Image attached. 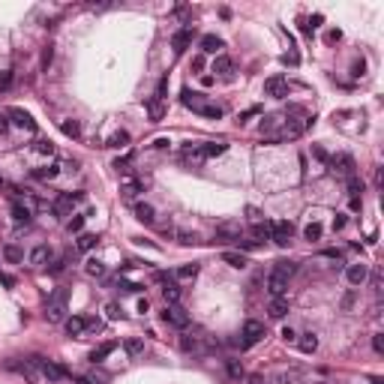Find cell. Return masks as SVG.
Returning a JSON list of instances; mask_svg holds the SVG:
<instances>
[{
	"instance_id": "1",
	"label": "cell",
	"mask_w": 384,
	"mask_h": 384,
	"mask_svg": "<svg viewBox=\"0 0 384 384\" xmlns=\"http://www.w3.org/2000/svg\"><path fill=\"white\" fill-rule=\"evenodd\" d=\"M45 318L51 324H60L66 321V288H57L51 297H48V306H45Z\"/></svg>"
},
{
	"instance_id": "2",
	"label": "cell",
	"mask_w": 384,
	"mask_h": 384,
	"mask_svg": "<svg viewBox=\"0 0 384 384\" xmlns=\"http://www.w3.org/2000/svg\"><path fill=\"white\" fill-rule=\"evenodd\" d=\"M162 321L171 324V327H177V330H186V327H189V312L183 309L180 303H168L165 312H162Z\"/></svg>"
},
{
	"instance_id": "3",
	"label": "cell",
	"mask_w": 384,
	"mask_h": 384,
	"mask_svg": "<svg viewBox=\"0 0 384 384\" xmlns=\"http://www.w3.org/2000/svg\"><path fill=\"white\" fill-rule=\"evenodd\" d=\"M240 348H252V345H258L261 339H264V324L261 321H255V318H249L246 324H243V330H240Z\"/></svg>"
},
{
	"instance_id": "4",
	"label": "cell",
	"mask_w": 384,
	"mask_h": 384,
	"mask_svg": "<svg viewBox=\"0 0 384 384\" xmlns=\"http://www.w3.org/2000/svg\"><path fill=\"white\" fill-rule=\"evenodd\" d=\"M36 360H39V369H42V375H45L48 384H63V381L69 378V369H66V366H57V363H51V360H45V357H36Z\"/></svg>"
},
{
	"instance_id": "5",
	"label": "cell",
	"mask_w": 384,
	"mask_h": 384,
	"mask_svg": "<svg viewBox=\"0 0 384 384\" xmlns=\"http://www.w3.org/2000/svg\"><path fill=\"white\" fill-rule=\"evenodd\" d=\"M81 198H84V192H63V195L51 204V210H54L57 216H66V213L72 210V204H78Z\"/></svg>"
},
{
	"instance_id": "6",
	"label": "cell",
	"mask_w": 384,
	"mask_h": 384,
	"mask_svg": "<svg viewBox=\"0 0 384 384\" xmlns=\"http://www.w3.org/2000/svg\"><path fill=\"white\" fill-rule=\"evenodd\" d=\"M264 93L273 96V99H285L288 96V81L282 78V75H270V78L264 81Z\"/></svg>"
},
{
	"instance_id": "7",
	"label": "cell",
	"mask_w": 384,
	"mask_h": 384,
	"mask_svg": "<svg viewBox=\"0 0 384 384\" xmlns=\"http://www.w3.org/2000/svg\"><path fill=\"white\" fill-rule=\"evenodd\" d=\"M264 288H267V294H270V297H285V288H288V279H285L282 273H276V270H270V273H267V282H264Z\"/></svg>"
},
{
	"instance_id": "8",
	"label": "cell",
	"mask_w": 384,
	"mask_h": 384,
	"mask_svg": "<svg viewBox=\"0 0 384 384\" xmlns=\"http://www.w3.org/2000/svg\"><path fill=\"white\" fill-rule=\"evenodd\" d=\"M6 117H9V123L21 126V129H27V132H36V120L30 117L27 111H21V108H9V111H6Z\"/></svg>"
},
{
	"instance_id": "9",
	"label": "cell",
	"mask_w": 384,
	"mask_h": 384,
	"mask_svg": "<svg viewBox=\"0 0 384 384\" xmlns=\"http://www.w3.org/2000/svg\"><path fill=\"white\" fill-rule=\"evenodd\" d=\"M291 231H294V225H291V222H285V219H279V222H273V234H270V240H273L276 246H288Z\"/></svg>"
},
{
	"instance_id": "10",
	"label": "cell",
	"mask_w": 384,
	"mask_h": 384,
	"mask_svg": "<svg viewBox=\"0 0 384 384\" xmlns=\"http://www.w3.org/2000/svg\"><path fill=\"white\" fill-rule=\"evenodd\" d=\"M366 276H369V267L366 264H348L345 267V279H348V285H363L366 282Z\"/></svg>"
},
{
	"instance_id": "11",
	"label": "cell",
	"mask_w": 384,
	"mask_h": 384,
	"mask_svg": "<svg viewBox=\"0 0 384 384\" xmlns=\"http://www.w3.org/2000/svg\"><path fill=\"white\" fill-rule=\"evenodd\" d=\"M189 42H192V30H189V27H180V30L171 36V48H174V54L180 57V54L189 48Z\"/></svg>"
},
{
	"instance_id": "12",
	"label": "cell",
	"mask_w": 384,
	"mask_h": 384,
	"mask_svg": "<svg viewBox=\"0 0 384 384\" xmlns=\"http://www.w3.org/2000/svg\"><path fill=\"white\" fill-rule=\"evenodd\" d=\"M222 48H225V42L219 39L216 33H204V36H201V51H204V54L219 57V51H222Z\"/></svg>"
},
{
	"instance_id": "13",
	"label": "cell",
	"mask_w": 384,
	"mask_h": 384,
	"mask_svg": "<svg viewBox=\"0 0 384 384\" xmlns=\"http://www.w3.org/2000/svg\"><path fill=\"white\" fill-rule=\"evenodd\" d=\"M141 192H144V180H138V177L120 183V195H123V198H138Z\"/></svg>"
},
{
	"instance_id": "14",
	"label": "cell",
	"mask_w": 384,
	"mask_h": 384,
	"mask_svg": "<svg viewBox=\"0 0 384 384\" xmlns=\"http://www.w3.org/2000/svg\"><path fill=\"white\" fill-rule=\"evenodd\" d=\"M48 261H51V249H48L45 243H39V246L30 249V264H33V267H42V264H48Z\"/></svg>"
},
{
	"instance_id": "15",
	"label": "cell",
	"mask_w": 384,
	"mask_h": 384,
	"mask_svg": "<svg viewBox=\"0 0 384 384\" xmlns=\"http://www.w3.org/2000/svg\"><path fill=\"white\" fill-rule=\"evenodd\" d=\"M156 279L162 282V294H165V303H177V300H180V288H177V282L165 279V273H159Z\"/></svg>"
},
{
	"instance_id": "16",
	"label": "cell",
	"mask_w": 384,
	"mask_h": 384,
	"mask_svg": "<svg viewBox=\"0 0 384 384\" xmlns=\"http://www.w3.org/2000/svg\"><path fill=\"white\" fill-rule=\"evenodd\" d=\"M330 168H339L345 177H351V174H354V159L348 156V153H342V156H333V159H330Z\"/></svg>"
},
{
	"instance_id": "17",
	"label": "cell",
	"mask_w": 384,
	"mask_h": 384,
	"mask_svg": "<svg viewBox=\"0 0 384 384\" xmlns=\"http://www.w3.org/2000/svg\"><path fill=\"white\" fill-rule=\"evenodd\" d=\"M180 102H183V105H186V108H192V111H198V108H201V105H207V102H204V96H201V93H195V90H189V87H186V90H183V93H180Z\"/></svg>"
},
{
	"instance_id": "18",
	"label": "cell",
	"mask_w": 384,
	"mask_h": 384,
	"mask_svg": "<svg viewBox=\"0 0 384 384\" xmlns=\"http://www.w3.org/2000/svg\"><path fill=\"white\" fill-rule=\"evenodd\" d=\"M267 312H270V318H285L288 315V297H273L270 306H267Z\"/></svg>"
},
{
	"instance_id": "19",
	"label": "cell",
	"mask_w": 384,
	"mask_h": 384,
	"mask_svg": "<svg viewBox=\"0 0 384 384\" xmlns=\"http://www.w3.org/2000/svg\"><path fill=\"white\" fill-rule=\"evenodd\" d=\"M213 72H216V75H225V78H231V72H234V63H231V57L219 54V57L213 60Z\"/></svg>"
},
{
	"instance_id": "20",
	"label": "cell",
	"mask_w": 384,
	"mask_h": 384,
	"mask_svg": "<svg viewBox=\"0 0 384 384\" xmlns=\"http://www.w3.org/2000/svg\"><path fill=\"white\" fill-rule=\"evenodd\" d=\"M147 114H150L153 123H159V120L165 117V105H162V99H156V96L147 99Z\"/></svg>"
},
{
	"instance_id": "21",
	"label": "cell",
	"mask_w": 384,
	"mask_h": 384,
	"mask_svg": "<svg viewBox=\"0 0 384 384\" xmlns=\"http://www.w3.org/2000/svg\"><path fill=\"white\" fill-rule=\"evenodd\" d=\"M225 150H228V144H225V141H207V144H201V153H204V159L222 156Z\"/></svg>"
},
{
	"instance_id": "22",
	"label": "cell",
	"mask_w": 384,
	"mask_h": 384,
	"mask_svg": "<svg viewBox=\"0 0 384 384\" xmlns=\"http://www.w3.org/2000/svg\"><path fill=\"white\" fill-rule=\"evenodd\" d=\"M183 159H186V162H192V165L204 162V153H201V144H186V147H183Z\"/></svg>"
},
{
	"instance_id": "23",
	"label": "cell",
	"mask_w": 384,
	"mask_h": 384,
	"mask_svg": "<svg viewBox=\"0 0 384 384\" xmlns=\"http://www.w3.org/2000/svg\"><path fill=\"white\" fill-rule=\"evenodd\" d=\"M114 348H117V342H111V339H108V342H102V345H99V348H93V351H90V360H93V363H102V360H105Z\"/></svg>"
},
{
	"instance_id": "24",
	"label": "cell",
	"mask_w": 384,
	"mask_h": 384,
	"mask_svg": "<svg viewBox=\"0 0 384 384\" xmlns=\"http://www.w3.org/2000/svg\"><path fill=\"white\" fill-rule=\"evenodd\" d=\"M297 345H300V351H303V354H312V351L318 348V336L309 330V333H303V336L297 339Z\"/></svg>"
},
{
	"instance_id": "25",
	"label": "cell",
	"mask_w": 384,
	"mask_h": 384,
	"mask_svg": "<svg viewBox=\"0 0 384 384\" xmlns=\"http://www.w3.org/2000/svg\"><path fill=\"white\" fill-rule=\"evenodd\" d=\"M135 219L144 222V225H153V219H156V210H153L150 204H135Z\"/></svg>"
},
{
	"instance_id": "26",
	"label": "cell",
	"mask_w": 384,
	"mask_h": 384,
	"mask_svg": "<svg viewBox=\"0 0 384 384\" xmlns=\"http://www.w3.org/2000/svg\"><path fill=\"white\" fill-rule=\"evenodd\" d=\"M222 261H225V264H231L234 270H243V267H246V255L231 252V249H225V252H222Z\"/></svg>"
},
{
	"instance_id": "27",
	"label": "cell",
	"mask_w": 384,
	"mask_h": 384,
	"mask_svg": "<svg viewBox=\"0 0 384 384\" xmlns=\"http://www.w3.org/2000/svg\"><path fill=\"white\" fill-rule=\"evenodd\" d=\"M270 234H273V222H255L252 225V237L255 240H270Z\"/></svg>"
},
{
	"instance_id": "28",
	"label": "cell",
	"mask_w": 384,
	"mask_h": 384,
	"mask_svg": "<svg viewBox=\"0 0 384 384\" xmlns=\"http://www.w3.org/2000/svg\"><path fill=\"white\" fill-rule=\"evenodd\" d=\"M66 333H69V336H81V333H84V318H81V315L66 318Z\"/></svg>"
},
{
	"instance_id": "29",
	"label": "cell",
	"mask_w": 384,
	"mask_h": 384,
	"mask_svg": "<svg viewBox=\"0 0 384 384\" xmlns=\"http://www.w3.org/2000/svg\"><path fill=\"white\" fill-rule=\"evenodd\" d=\"M30 216H33V210H30L27 204H21V201L12 204V219H15V222H30Z\"/></svg>"
},
{
	"instance_id": "30",
	"label": "cell",
	"mask_w": 384,
	"mask_h": 384,
	"mask_svg": "<svg viewBox=\"0 0 384 384\" xmlns=\"http://www.w3.org/2000/svg\"><path fill=\"white\" fill-rule=\"evenodd\" d=\"M123 348H126V354H129V357H135V354H141V351H144V339L129 336V339L123 342Z\"/></svg>"
},
{
	"instance_id": "31",
	"label": "cell",
	"mask_w": 384,
	"mask_h": 384,
	"mask_svg": "<svg viewBox=\"0 0 384 384\" xmlns=\"http://www.w3.org/2000/svg\"><path fill=\"white\" fill-rule=\"evenodd\" d=\"M195 276H198V264H195V261L177 267V279H195Z\"/></svg>"
},
{
	"instance_id": "32",
	"label": "cell",
	"mask_w": 384,
	"mask_h": 384,
	"mask_svg": "<svg viewBox=\"0 0 384 384\" xmlns=\"http://www.w3.org/2000/svg\"><path fill=\"white\" fill-rule=\"evenodd\" d=\"M84 273H87V276H102V273H105V264H102L99 258H87Z\"/></svg>"
},
{
	"instance_id": "33",
	"label": "cell",
	"mask_w": 384,
	"mask_h": 384,
	"mask_svg": "<svg viewBox=\"0 0 384 384\" xmlns=\"http://www.w3.org/2000/svg\"><path fill=\"white\" fill-rule=\"evenodd\" d=\"M321 231H324V228H321V222H309V225L303 228V237L315 243V240H321Z\"/></svg>"
},
{
	"instance_id": "34",
	"label": "cell",
	"mask_w": 384,
	"mask_h": 384,
	"mask_svg": "<svg viewBox=\"0 0 384 384\" xmlns=\"http://www.w3.org/2000/svg\"><path fill=\"white\" fill-rule=\"evenodd\" d=\"M60 132L69 135V138H78V135H81V126H78V120H60Z\"/></svg>"
},
{
	"instance_id": "35",
	"label": "cell",
	"mask_w": 384,
	"mask_h": 384,
	"mask_svg": "<svg viewBox=\"0 0 384 384\" xmlns=\"http://www.w3.org/2000/svg\"><path fill=\"white\" fill-rule=\"evenodd\" d=\"M3 258L12 261V264H18V261H24V252H21L15 243H6V246H3Z\"/></svg>"
},
{
	"instance_id": "36",
	"label": "cell",
	"mask_w": 384,
	"mask_h": 384,
	"mask_svg": "<svg viewBox=\"0 0 384 384\" xmlns=\"http://www.w3.org/2000/svg\"><path fill=\"white\" fill-rule=\"evenodd\" d=\"M60 174V165H48V168H33V177L36 180H51Z\"/></svg>"
},
{
	"instance_id": "37",
	"label": "cell",
	"mask_w": 384,
	"mask_h": 384,
	"mask_svg": "<svg viewBox=\"0 0 384 384\" xmlns=\"http://www.w3.org/2000/svg\"><path fill=\"white\" fill-rule=\"evenodd\" d=\"M96 243H99V237H96V234H81V237H78V243H75V246H78L81 252H90V249H93Z\"/></svg>"
},
{
	"instance_id": "38",
	"label": "cell",
	"mask_w": 384,
	"mask_h": 384,
	"mask_svg": "<svg viewBox=\"0 0 384 384\" xmlns=\"http://www.w3.org/2000/svg\"><path fill=\"white\" fill-rule=\"evenodd\" d=\"M273 270H276V273H282L285 279H291V273L297 270V264H294V261H276V267H273Z\"/></svg>"
},
{
	"instance_id": "39",
	"label": "cell",
	"mask_w": 384,
	"mask_h": 384,
	"mask_svg": "<svg viewBox=\"0 0 384 384\" xmlns=\"http://www.w3.org/2000/svg\"><path fill=\"white\" fill-rule=\"evenodd\" d=\"M66 228H69V234H78L81 228H84V216L81 213H72V219L66 222Z\"/></svg>"
},
{
	"instance_id": "40",
	"label": "cell",
	"mask_w": 384,
	"mask_h": 384,
	"mask_svg": "<svg viewBox=\"0 0 384 384\" xmlns=\"http://www.w3.org/2000/svg\"><path fill=\"white\" fill-rule=\"evenodd\" d=\"M348 192H351V198H360V192H363V180L357 174L348 177Z\"/></svg>"
},
{
	"instance_id": "41",
	"label": "cell",
	"mask_w": 384,
	"mask_h": 384,
	"mask_svg": "<svg viewBox=\"0 0 384 384\" xmlns=\"http://www.w3.org/2000/svg\"><path fill=\"white\" fill-rule=\"evenodd\" d=\"M198 114H204V117H210V120H219L222 117V108L219 105H201Z\"/></svg>"
},
{
	"instance_id": "42",
	"label": "cell",
	"mask_w": 384,
	"mask_h": 384,
	"mask_svg": "<svg viewBox=\"0 0 384 384\" xmlns=\"http://www.w3.org/2000/svg\"><path fill=\"white\" fill-rule=\"evenodd\" d=\"M126 141H129V132H123V129H120V132H114V135L108 138V144H105V147H123Z\"/></svg>"
},
{
	"instance_id": "43",
	"label": "cell",
	"mask_w": 384,
	"mask_h": 384,
	"mask_svg": "<svg viewBox=\"0 0 384 384\" xmlns=\"http://www.w3.org/2000/svg\"><path fill=\"white\" fill-rule=\"evenodd\" d=\"M180 348H183V351H201V345H198V339H195V336H192V339H189V336H183V339H180Z\"/></svg>"
},
{
	"instance_id": "44",
	"label": "cell",
	"mask_w": 384,
	"mask_h": 384,
	"mask_svg": "<svg viewBox=\"0 0 384 384\" xmlns=\"http://www.w3.org/2000/svg\"><path fill=\"white\" fill-rule=\"evenodd\" d=\"M312 156L318 159V162H324V165H330V153L321 147V144H312Z\"/></svg>"
},
{
	"instance_id": "45",
	"label": "cell",
	"mask_w": 384,
	"mask_h": 384,
	"mask_svg": "<svg viewBox=\"0 0 384 384\" xmlns=\"http://www.w3.org/2000/svg\"><path fill=\"white\" fill-rule=\"evenodd\" d=\"M33 147L39 150V153H45V156H54V144H51V141H45V138H39V141H36Z\"/></svg>"
},
{
	"instance_id": "46",
	"label": "cell",
	"mask_w": 384,
	"mask_h": 384,
	"mask_svg": "<svg viewBox=\"0 0 384 384\" xmlns=\"http://www.w3.org/2000/svg\"><path fill=\"white\" fill-rule=\"evenodd\" d=\"M276 123H279V114H267V117L261 120V132H270Z\"/></svg>"
},
{
	"instance_id": "47",
	"label": "cell",
	"mask_w": 384,
	"mask_h": 384,
	"mask_svg": "<svg viewBox=\"0 0 384 384\" xmlns=\"http://www.w3.org/2000/svg\"><path fill=\"white\" fill-rule=\"evenodd\" d=\"M225 369H228V375H231V378H243V369L237 366V360H225Z\"/></svg>"
},
{
	"instance_id": "48",
	"label": "cell",
	"mask_w": 384,
	"mask_h": 384,
	"mask_svg": "<svg viewBox=\"0 0 384 384\" xmlns=\"http://www.w3.org/2000/svg\"><path fill=\"white\" fill-rule=\"evenodd\" d=\"M216 234H219V237H234V240H237V237H240V234H237V228H234V225H219V231H216Z\"/></svg>"
},
{
	"instance_id": "49",
	"label": "cell",
	"mask_w": 384,
	"mask_h": 384,
	"mask_svg": "<svg viewBox=\"0 0 384 384\" xmlns=\"http://www.w3.org/2000/svg\"><path fill=\"white\" fill-rule=\"evenodd\" d=\"M165 93H168V75H162V78H159V84H156V99H162V102H165Z\"/></svg>"
},
{
	"instance_id": "50",
	"label": "cell",
	"mask_w": 384,
	"mask_h": 384,
	"mask_svg": "<svg viewBox=\"0 0 384 384\" xmlns=\"http://www.w3.org/2000/svg\"><path fill=\"white\" fill-rule=\"evenodd\" d=\"M105 315H108L111 321H117L123 312H120V306H117V303H108V306H105Z\"/></svg>"
},
{
	"instance_id": "51",
	"label": "cell",
	"mask_w": 384,
	"mask_h": 384,
	"mask_svg": "<svg viewBox=\"0 0 384 384\" xmlns=\"http://www.w3.org/2000/svg\"><path fill=\"white\" fill-rule=\"evenodd\" d=\"M255 114H261V108H258V105H252V108H246V111L240 114V117H237V120H240V126H243V123H249V117H255Z\"/></svg>"
},
{
	"instance_id": "52",
	"label": "cell",
	"mask_w": 384,
	"mask_h": 384,
	"mask_svg": "<svg viewBox=\"0 0 384 384\" xmlns=\"http://www.w3.org/2000/svg\"><path fill=\"white\" fill-rule=\"evenodd\" d=\"M372 348L375 354H384V333H372Z\"/></svg>"
},
{
	"instance_id": "53",
	"label": "cell",
	"mask_w": 384,
	"mask_h": 384,
	"mask_svg": "<svg viewBox=\"0 0 384 384\" xmlns=\"http://www.w3.org/2000/svg\"><path fill=\"white\" fill-rule=\"evenodd\" d=\"M12 87V72L6 69V72H0V90H9Z\"/></svg>"
},
{
	"instance_id": "54",
	"label": "cell",
	"mask_w": 384,
	"mask_h": 384,
	"mask_svg": "<svg viewBox=\"0 0 384 384\" xmlns=\"http://www.w3.org/2000/svg\"><path fill=\"white\" fill-rule=\"evenodd\" d=\"M51 60H54V48L48 45V48L42 51V69H48V66H51Z\"/></svg>"
},
{
	"instance_id": "55",
	"label": "cell",
	"mask_w": 384,
	"mask_h": 384,
	"mask_svg": "<svg viewBox=\"0 0 384 384\" xmlns=\"http://www.w3.org/2000/svg\"><path fill=\"white\" fill-rule=\"evenodd\" d=\"M345 222H348V219H345V213H336V216H333V231H342Z\"/></svg>"
},
{
	"instance_id": "56",
	"label": "cell",
	"mask_w": 384,
	"mask_h": 384,
	"mask_svg": "<svg viewBox=\"0 0 384 384\" xmlns=\"http://www.w3.org/2000/svg\"><path fill=\"white\" fill-rule=\"evenodd\" d=\"M237 246L246 249V252H252V249H258V240H240V237H237Z\"/></svg>"
},
{
	"instance_id": "57",
	"label": "cell",
	"mask_w": 384,
	"mask_h": 384,
	"mask_svg": "<svg viewBox=\"0 0 384 384\" xmlns=\"http://www.w3.org/2000/svg\"><path fill=\"white\" fill-rule=\"evenodd\" d=\"M177 237H180V243H183V246H192V243H195V234H189V231H180Z\"/></svg>"
},
{
	"instance_id": "58",
	"label": "cell",
	"mask_w": 384,
	"mask_h": 384,
	"mask_svg": "<svg viewBox=\"0 0 384 384\" xmlns=\"http://www.w3.org/2000/svg\"><path fill=\"white\" fill-rule=\"evenodd\" d=\"M282 339H285V342H297V333H294L291 327H282Z\"/></svg>"
},
{
	"instance_id": "59",
	"label": "cell",
	"mask_w": 384,
	"mask_h": 384,
	"mask_svg": "<svg viewBox=\"0 0 384 384\" xmlns=\"http://www.w3.org/2000/svg\"><path fill=\"white\" fill-rule=\"evenodd\" d=\"M6 129H9V117H6V111H3V114H0V135H3Z\"/></svg>"
},
{
	"instance_id": "60",
	"label": "cell",
	"mask_w": 384,
	"mask_h": 384,
	"mask_svg": "<svg viewBox=\"0 0 384 384\" xmlns=\"http://www.w3.org/2000/svg\"><path fill=\"white\" fill-rule=\"evenodd\" d=\"M168 144H171L168 138H156V141H153V147H159V150H162V147H168Z\"/></svg>"
},
{
	"instance_id": "61",
	"label": "cell",
	"mask_w": 384,
	"mask_h": 384,
	"mask_svg": "<svg viewBox=\"0 0 384 384\" xmlns=\"http://www.w3.org/2000/svg\"><path fill=\"white\" fill-rule=\"evenodd\" d=\"M282 63H291V66H294V63H297V54H294V51H291V54H285V57H282Z\"/></svg>"
},
{
	"instance_id": "62",
	"label": "cell",
	"mask_w": 384,
	"mask_h": 384,
	"mask_svg": "<svg viewBox=\"0 0 384 384\" xmlns=\"http://www.w3.org/2000/svg\"><path fill=\"white\" fill-rule=\"evenodd\" d=\"M339 36H342L339 30H330V33H327V42H336V39H339Z\"/></svg>"
},
{
	"instance_id": "63",
	"label": "cell",
	"mask_w": 384,
	"mask_h": 384,
	"mask_svg": "<svg viewBox=\"0 0 384 384\" xmlns=\"http://www.w3.org/2000/svg\"><path fill=\"white\" fill-rule=\"evenodd\" d=\"M63 264H66V261H54V264H51V273H60V270H63Z\"/></svg>"
},
{
	"instance_id": "64",
	"label": "cell",
	"mask_w": 384,
	"mask_h": 384,
	"mask_svg": "<svg viewBox=\"0 0 384 384\" xmlns=\"http://www.w3.org/2000/svg\"><path fill=\"white\" fill-rule=\"evenodd\" d=\"M249 384H261V378H258V375H255V378H249Z\"/></svg>"
}]
</instances>
